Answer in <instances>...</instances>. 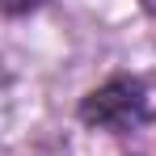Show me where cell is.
Instances as JSON below:
<instances>
[{
  "instance_id": "cell-1",
  "label": "cell",
  "mask_w": 156,
  "mask_h": 156,
  "mask_svg": "<svg viewBox=\"0 0 156 156\" xmlns=\"http://www.w3.org/2000/svg\"><path fill=\"white\" fill-rule=\"evenodd\" d=\"M80 118L97 131H135L144 122L156 118V76H114L105 80L101 89H93L84 105H80Z\"/></svg>"
},
{
  "instance_id": "cell-2",
  "label": "cell",
  "mask_w": 156,
  "mask_h": 156,
  "mask_svg": "<svg viewBox=\"0 0 156 156\" xmlns=\"http://www.w3.org/2000/svg\"><path fill=\"white\" fill-rule=\"evenodd\" d=\"M38 0H0V9L4 13H26V9H34Z\"/></svg>"
},
{
  "instance_id": "cell-3",
  "label": "cell",
  "mask_w": 156,
  "mask_h": 156,
  "mask_svg": "<svg viewBox=\"0 0 156 156\" xmlns=\"http://www.w3.org/2000/svg\"><path fill=\"white\" fill-rule=\"evenodd\" d=\"M139 4H144V9H148V13L156 17V0H139Z\"/></svg>"
}]
</instances>
